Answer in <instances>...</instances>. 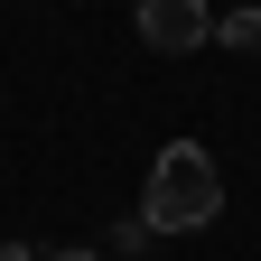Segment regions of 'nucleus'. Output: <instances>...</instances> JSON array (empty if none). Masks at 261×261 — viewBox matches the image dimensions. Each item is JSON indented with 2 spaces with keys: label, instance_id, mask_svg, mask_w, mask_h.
<instances>
[{
  "label": "nucleus",
  "instance_id": "1",
  "mask_svg": "<svg viewBox=\"0 0 261 261\" xmlns=\"http://www.w3.org/2000/svg\"><path fill=\"white\" fill-rule=\"evenodd\" d=\"M215 215H224V177H215L205 140H168L159 168H149L140 224H149V233H196V224H215Z\"/></svg>",
  "mask_w": 261,
  "mask_h": 261
},
{
  "label": "nucleus",
  "instance_id": "2",
  "mask_svg": "<svg viewBox=\"0 0 261 261\" xmlns=\"http://www.w3.org/2000/svg\"><path fill=\"white\" fill-rule=\"evenodd\" d=\"M140 38L159 56H187V47L215 38V19H205V0H140Z\"/></svg>",
  "mask_w": 261,
  "mask_h": 261
},
{
  "label": "nucleus",
  "instance_id": "3",
  "mask_svg": "<svg viewBox=\"0 0 261 261\" xmlns=\"http://www.w3.org/2000/svg\"><path fill=\"white\" fill-rule=\"evenodd\" d=\"M215 47H233V56H252V47H261V10H252V0L215 19Z\"/></svg>",
  "mask_w": 261,
  "mask_h": 261
},
{
  "label": "nucleus",
  "instance_id": "4",
  "mask_svg": "<svg viewBox=\"0 0 261 261\" xmlns=\"http://www.w3.org/2000/svg\"><path fill=\"white\" fill-rule=\"evenodd\" d=\"M140 252H149V224H140V215H121V224H112V243H103V261H140Z\"/></svg>",
  "mask_w": 261,
  "mask_h": 261
},
{
  "label": "nucleus",
  "instance_id": "5",
  "mask_svg": "<svg viewBox=\"0 0 261 261\" xmlns=\"http://www.w3.org/2000/svg\"><path fill=\"white\" fill-rule=\"evenodd\" d=\"M0 261H38V252H28V243H0Z\"/></svg>",
  "mask_w": 261,
  "mask_h": 261
},
{
  "label": "nucleus",
  "instance_id": "6",
  "mask_svg": "<svg viewBox=\"0 0 261 261\" xmlns=\"http://www.w3.org/2000/svg\"><path fill=\"white\" fill-rule=\"evenodd\" d=\"M38 261H103V252H38Z\"/></svg>",
  "mask_w": 261,
  "mask_h": 261
}]
</instances>
